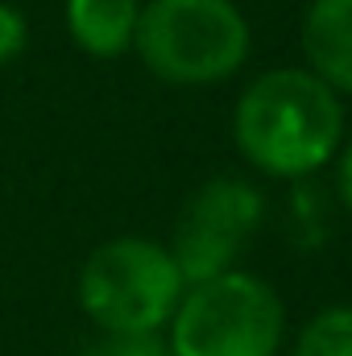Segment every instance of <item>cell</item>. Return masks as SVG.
I'll return each mask as SVG.
<instances>
[{
    "label": "cell",
    "mask_w": 352,
    "mask_h": 356,
    "mask_svg": "<svg viewBox=\"0 0 352 356\" xmlns=\"http://www.w3.org/2000/svg\"><path fill=\"white\" fill-rule=\"evenodd\" d=\"M344 95L307 67H269L232 108V141L241 158L282 182H311L344 145Z\"/></svg>",
    "instance_id": "1"
},
{
    "label": "cell",
    "mask_w": 352,
    "mask_h": 356,
    "mask_svg": "<svg viewBox=\"0 0 352 356\" xmlns=\"http://www.w3.org/2000/svg\"><path fill=\"white\" fill-rule=\"evenodd\" d=\"M133 50L162 83L211 88L249 63L253 29L237 0H145Z\"/></svg>",
    "instance_id": "2"
},
{
    "label": "cell",
    "mask_w": 352,
    "mask_h": 356,
    "mask_svg": "<svg viewBox=\"0 0 352 356\" xmlns=\"http://www.w3.org/2000/svg\"><path fill=\"white\" fill-rule=\"evenodd\" d=\"M186 282L166 245L150 236H116L91 249L79 269V307L104 336L166 332Z\"/></svg>",
    "instance_id": "3"
},
{
    "label": "cell",
    "mask_w": 352,
    "mask_h": 356,
    "mask_svg": "<svg viewBox=\"0 0 352 356\" xmlns=\"http://www.w3.org/2000/svg\"><path fill=\"white\" fill-rule=\"evenodd\" d=\"M282 336L286 307L278 290L249 269H228L186 286L166 323L175 356H278Z\"/></svg>",
    "instance_id": "4"
},
{
    "label": "cell",
    "mask_w": 352,
    "mask_h": 356,
    "mask_svg": "<svg viewBox=\"0 0 352 356\" xmlns=\"http://www.w3.org/2000/svg\"><path fill=\"white\" fill-rule=\"evenodd\" d=\"M265 220V195L237 175L207 178L182 207L170 236V257L186 286L237 269V257L249 249Z\"/></svg>",
    "instance_id": "5"
},
{
    "label": "cell",
    "mask_w": 352,
    "mask_h": 356,
    "mask_svg": "<svg viewBox=\"0 0 352 356\" xmlns=\"http://www.w3.org/2000/svg\"><path fill=\"white\" fill-rule=\"evenodd\" d=\"M303 67L336 95H352V0H311L298 29Z\"/></svg>",
    "instance_id": "6"
},
{
    "label": "cell",
    "mask_w": 352,
    "mask_h": 356,
    "mask_svg": "<svg viewBox=\"0 0 352 356\" xmlns=\"http://www.w3.org/2000/svg\"><path fill=\"white\" fill-rule=\"evenodd\" d=\"M141 0H67L71 42L91 58H116L133 50Z\"/></svg>",
    "instance_id": "7"
},
{
    "label": "cell",
    "mask_w": 352,
    "mask_h": 356,
    "mask_svg": "<svg viewBox=\"0 0 352 356\" xmlns=\"http://www.w3.org/2000/svg\"><path fill=\"white\" fill-rule=\"evenodd\" d=\"M294 356H352V302L323 307L298 332Z\"/></svg>",
    "instance_id": "8"
},
{
    "label": "cell",
    "mask_w": 352,
    "mask_h": 356,
    "mask_svg": "<svg viewBox=\"0 0 352 356\" xmlns=\"http://www.w3.org/2000/svg\"><path fill=\"white\" fill-rule=\"evenodd\" d=\"M88 356H175L166 336L154 332V336H104Z\"/></svg>",
    "instance_id": "9"
},
{
    "label": "cell",
    "mask_w": 352,
    "mask_h": 356,
    "mask_svg": "<svg viewBox=\"0 0 352 356\" xmlns=\"http://www.w3.org/2000/svg\"><path fill=\"white\" fill-rule=\"evenodd\" d=\"M21 46H25V17L13 13L8 4H0V63L21 54Z\"/></svg>",
    "instance_id": "10"
},
{
    "label": "cell",
    "mask_w": 352,
    "mask_h": 356,
    "mask_svg": "<svg viewBox=\"0 0 352 356\" xmlns=\"http://www.w3.org/2000/svg\"><path fill=\"white\" fill-rule=\"evenodd\" d=\"M336 195H340L344 211L352 216V137H344V145L336 154Z\"/></svg>",
    "instance_id": "11"
}]
</instances>
